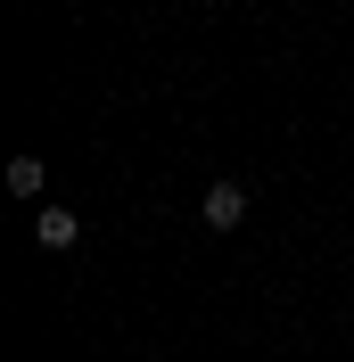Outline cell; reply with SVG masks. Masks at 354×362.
Instances as JSON below:
<instances>
[{"label": "cell", "instance_id": "6da1fadb", "mask_svg": "<svg viewBox=\"0 0 354 362\" xmlns=\"http://www.w3.org/2000/svg\"><path fill=\"white\" fill-rule=\"evenodd\" d=\"M74 239H83V214H74V206H58V198L33 206V247H42V255H67Z\"/></svg>", "mask_w": 354, "mask_h": 362}, {"label": "cell", "instance_id": "7a4b0ae2", "mask_svg": "<svg viewBox=\"0 0 354 362\" xmlns=\"http://www.w3.org/2000/svg\"><path fill=\"white\" fill-rule=\"evenodd\" d=\"M198 223H206V230H239V223H247V181H215L206 206H198Z\"/></svg>", "mask_w": 354, "mask_h": 362}, {"label": "cell", "instance_id": "3957f363", "mask_svg": "<svg viewBox=\"0 0 354 362\" xmlns=\"http://www.w3.org/2000/svg\"><path fill=\"white\" fill-rule=\"evenodd\" d=\"M8 189H17V198H42V189H50V165L42 157H8Z\"/></svg>", "mask_w": 354, "mask_h": 362}]
</instances>
